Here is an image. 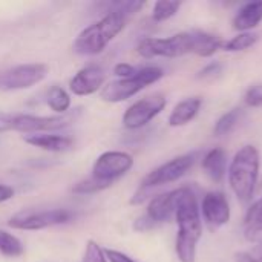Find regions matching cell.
Returning a JSON list of instances; mask_svg holds the SVG:
<instances>
[{"label": "cell", "mask_w": 262, "mask_h": 262, "mask_svg": "<svg viewBox=\"0 0 262 262\" xmlns=\"http://www.w3.org/2000/svg\"><path fill=\"white\" fill-rule=\"evenodd\" d=\"M175 220L178 224L175 239V252L178 261L195 262L198 243L203 238V218L198 198L189 187H180Z\"/></svg>", "instance_id": "1"}, {"label": "cell", "mask_w": 262, "mask_h": 262, "mask_svg": "<svg viewBox=\"0 0 262 262\" xmlns=\"http://www.w3.org/2000/svg\"><path fill=\"white\" fill-rule=\"evenodd\" d=\"M261 155L258 147L252 144L243 146L232 158L227 175L229 184L239 203L247 204L253 200L259 180Z\"/></svg>", "instance_id": "2"}, {"label": "cell", "mask_w": 262, "mask_h": 262, "mask_svg": "<svg viewBox=\"0 0 262 262\" xmlns=\"http://www.w3.org/2000/svg\"><path fill=\"white\" fill-rule=\"evenodd\" d=\"M126 17L107 12L100 20L86 26L74 41V52L78 55H98L126 28Z\"/></svg>", "instance_id": "3"}, {"label": "cell", "mask_w": 262, "mask_h": 262, "mask_svg": "<svg viewBox=\"0 0 262 262\" xmlns=\"http://www.w3.org/2000/svg\"><path fill=\"white\" fill-rule=\"evenodd\" d=\"M195 161H196V154L190 152V154L175 157V158L169 160L167 163L155 167L143 178V181H141L138 190L135 192L134 198L130 200V203L141 204L147 198H150V195L154 193L155 189L178 181L193 167Z\"/></svg>", "instance_id": "4"}, {"label": "cell", "mask_w": 262, "mask_h": 262, "mask_svg": "<svg viewBox=\"0 0 262 262\" xmlns=\"http://www.w3.org/2000/svg\"><path fill=\"white\" fill-rule=\"evenodd\" d=\"M163 77H164V71L161 68L144 66L141 69H137V74L130 78H118L109 81L106 86H103L100 97L103 101L107 103H121L132 98L149 84L160 81Z\"/></svg>", "instance_id": "5"}, {"label": "cell", "mask_w": 262, "mask_h": 262, "mask_svg": "<svg viewBox=\"0 0 262 262\" xmlns=\"http://www.w3.org/2000/svg\"><path fill=\"white\" fill-rule=\"evenodd\" d=\"M81 115V107H77L74 111H69L63 115H31V114H11L9 112V121H8V132H23V134H45V132H54L61 130L69 126H72L77 118Z\"/></svg>", "instance_id": "6"}, {"label": "cell", "mask_w": 262, "mask_h": 262, "mask_svg": "<svg viewBox=\"0 0 262 262\" xmlns=\"http://www.w3.org/2000/svg\"><path fill=\"white\" fill-rule=\"evenodd\" d=\"M138 55L143 58H177L193 54V32H178L170 37H146L137 46Z\"/></svg>", "instance_id": "7"}, {"label": "cell", "mask_w": 262, "mask_h": 262, "mask_svg": "<svg viewBox=\"0 0 262 262\" xmlns=\"http://www.w3.org/2000/svg\"><path fill=\"white\" fill-rule=\"evenodd\" d=\"M72 213L66 209H49V210H25L14 215L8 226L17 230H41L54 226L68 223Z\"/></svg>", "instance_id": "8"}, {"label": "cell", "mask_w": 262, "mask_h": 262, "mask_svg": "<svg viewBox=\"0 0 262 262\" xmlns=\"http://www.w3.org/2000/svg\"><path fill=\"white\" fill-rule=\"evenodd\" d=\"M48 71L49 68L43 63H26L0 71V91H20L32 88L46 78Z\"/></svg>", "instance_id": "9"}, {"label": "cell", "mask_w": 262, "mask_h": 262, "mask_svg": "<svg viewBox=\"0 0 262 262\" xmlns=\"http://www.w3.org/2000/svg\"><path fill=\"white\" fill-rule=\"evenodd\" d=\"M166 104L167 101L163 94H150L143 97L126 109L123 115V126L130 130L141 129L158 117L164 111Z\"/></svg>", "instance_id": "10"}, {"label": "cell", "mask_w": 262, "mask_h": 262, "mask_svg": "<svg viewBox=\"0 0 262 262\" xmlns=\"http://www.w3.org/2000/svg\"><path fill=\"white\" fill-rule=\"evenodd\" d=\"M134 167V158L132 155L120 150H109L101 154L94 166H92V177L114 184L118 178L126 175Z\"/></svg>", "instance_id": "11"}, {"label": "cell", "mask_w": 262, "mask_h": 262, "mask_svg": "<svg viewBox=\"0 0 262 262\" xmlns=\"http://www.w3.org/2000/svg\"><path fill=\"white\" fill-rule=\"evenodd\" d=\"M201 218L206 221L210 230H218L229 224L232 212L227 196L223 192H209L204 195L201 206Z\"/></svg>", "instance_id": "12"}, {"label": "cell", "mask_w": 262, "mask_h": 262, "mask_svg": "<svg viewBox=\"0 0 262 262\" xmlns=\"http://www.w3.org/2000/svg\"><path fill=\"white\" fill-rule=\"evenodd\" d=\"M106 81V72L100 64L91 63L81 68L69 81V91L74 95H92L98 92Z\"/></svg>", "instance_id": "13"}, {"label": "cell", "mask_w": 262, "mask_h": 262, "mask_svg": "<svg viewBox=\"0 0 262 262\" xmlns=\"http://www.w3.org/2000/svg\"><path fill=\"white\" fill-rule=\"evenodd\" d=\"M180 196V187L169 190L166 193L155 195L150 198L144 216L157 227L163 223H167L172 216H175V209Z\"/></svg>", "instance_id": "14"}, {"label": "cell", "mask_w": 262, "mask_h": 262, "mask_svg": "<svg viewBox=\"0 0 262 262\" xmlns=\"http://www.w3.org/2000/svg\"><path fill=\"white\" fill-rule=\"evenodd\" d=\"M26 144L38 147L48 152H68L74 147V140L64 135H52V134H32L23 137Z\"/></svg>", "instance_id": "15"}, {"label": "cell", "mask_w": 262, "mask_h": 262, "mask_svg": "<svg viewBox=\"0 0 262 262\" xmlns=\"http://www.w3.org/2000/svg\"><path fill=\"white\" fill-rule=\"evenodd\" d=\"M262 21V2H249L244 3L235 14L232 25L235 31L252 32Z\"/></svg>", "instance_id": "16"}, {"label": "cell", "mask_w": 262, "mask_h": 262, "mask_svg": "<svg viewBox=\"0 0 262 262\" xmlns=\"http://www.w3.org/2000/svg\"><path fill=\"white\" fill-rule=\"evenodd\" d=\"M203 106V100L200 97H190L177 103L169 115V126L170 127H181L189 124L195 120L200 109Z\"/></svg>", "instance_id": "17"}, {"label": "cell", "mask_w": 262, "mask_h": 262, "mask_svg": "<svg viewBox=\"0 0 262 262\" xmlns=\"http://www.w3.org/2000/svg\"><path fill=\"white\" fill-rule=\"evenodd\" d=\"M204 173L213 181V183H221L227 173V154L221 147H213L210 149L201 161Z\"/></svg>", "instance_id": "18"}, {"label": "cell", "mask_w": 262, "mask_h": 262, "mask_svg": "<svg viewBox=\"0 0 262 262\" xmlns=\"http://www.w3.org/2000/svg\"><path fill=\"white\" fill-rule=\"evenodd\" d=\"M193 32V54L203 58L215 55L223 48V40L206 31H192Z\"/></svg>", "instance_id": "19"}, {"label": "cell", "mask_w": 262, "mask_h": 262, "mask_svg": "<svg viewBox=\"0 0 262 262\" xmlns=\"http://www.w3.org/2000/svg\"><path fill=\"white\" fill-rule=\"evenodd\" d=\"M262 233V195L252 203V206L247 209L246 218H244V235L247 239H255Z\"/></svg>", "instance_id": "20"}, {"label": "cell", "mask_w": 262, "mask_h": 262, "mask_svg": "<svg viewBox=\"0 0 262 262\" xmlns=\"http://www.w3.org/2000/svg\"><path fill=\"white\" fill-rule=\"evenodd\" d=\"M46 104H48L49 109L54 111L57 115H63V114H68L69 109H71V97H69V94H68L63 88H60V86H52V88L48 91Z\"/></svg>", "instance_id": "21"}, {"label": "cell", "mask_w": 262, "mask_h": 262, "mask_svg": "<svg viewBox=\"0 0 262 262\" xmlns=\"http://www.w3.org/2000/svg\"><path fill=\"white\" fill-rule=\"evenodd\" d=\"M243 115V109L241 107H233L230 111H227L226 114H223L215 126H213V135L215 137H224V135H229L235 127L236 124L239 123V118Z\"/></svg>", "instance_id": "22"}, {"label": "cell", "mask_w": 262, "mask_h": 262, "mask_svg": "<svg viewBox=\"0 0 262 262\" xmlns=\"http://www.w3.org/2000/svg\"><path fill=\"white\" fill-rule=\"evenodd\" d=\"M258 40H259V34L256 32H239L238 35L224 41L221 49L227 52H243L253 48L258 43Z\"/></svg>", "instance_id": "23"}, {"label": "cell", "mask_w": 262, "mask_h": 262, "mask_svg": "<svg viewBox=\"0 0 262 262\" xmlns=\"http://www.w3.org/2000/svg\"><path fill=\"white\" fill-rule=\"evenodd\" d=\"M0 253L8 258H18L25 253V247L17 236L0 230Z\"/></svg>", "instance_id": "24"}, {"label": "cell", "mask_w": 262, "mask_h": 262, "mask_svg": "<svg viewBox=\"0 0 262 262\" xmlns=\"http://www.w3.org/2000/svg\"><path fill=\"white\" fill-rule=\"evenodd\" d=\"M181 8V2H172V0H158L154 5L152 9V18L155 21H166L172 18Z\"/></svg>", "instance_id": "25"}, {"label": "cell", "mask_w": 262, "mask_h": 262, "mask_svg": "<svg viewBox=\"0 0 262 262\" xmlns=\"http://www.w3.org/2000/svg\"><path fill=\"white\" fill-rule=\"evenodd\" d=\"M112 184L111 183H106V181H100L97 178H94L92 175L80 183H77L74 187H72V192L74 193H78V195H91V193H97V192H101L107 187H111Z\"/></svg>", "instance_id": "26"}, {"label": "cell", "mask_w": 262, "mask_h": 262, "mask_svg": "<svg viewBox=\"0 0 262 262\" xmlns=\"http://www.w3.org/2000/svg\"><path fill=\"white\" fill-rule=\"evenodd\" d=\"M81 262H107L106 255H104V249L100 247L95 241L89 239L86 243V249H84V256Z\"/></svg>", "instance_id": "27"}, {"label": "cell", "mask_w": 262, "mask_h": 262, "mask_svg": "<svg viewBox=\"0 0 262 262\" xmlns=\"http://www.w3.org/2000/svg\"><path fill=\"white\" fill-rule=\"evenodd\" d=\"M244 101L250 107H261L262 106V81L252 84L244 95Z\"/></svg>", "instance_id": "28"}, {"label": "cell", "mask_w": 262, "mask_h": 262, "mask_svg": "<svg viewBox=\"0 0 262 262\" xmlns=\"http://www.w3.org/2000/svg\"><path fill=\"white\" fill-rule=\"evenodd\" d=\"M221 71H223V64L220 61H212L198 72V78H213L218 74H221Z\"/></svg>", "instance_id": "29"}, {"label": "cell", "mask_w": 262, "mask_h": 262, "mask_svg": "<svg viewBox=\"0 0 262 262\" xmlns=\"http://www.w3.org/2000/svg\"><path fill=\"white\" fill-rule=\"evenodd\" d=\"M114 74L118 78H130L137 74V68L129 63H118L114 66Z\"/></svg>", "instance_id": "30"}, {"label": "cell", "mask_w": 262, "mask_h": 262, "mask_svg": "<svg viewBox=\"0 0 262 262\" xmlns=\"http://www.w3.org/2000/svg\"><path fill=\"white\" fill-rule=\"evenodd\" d=\"M104 255H106L107 262H138L132 259L130 256H127L126 253L114 250V249H104Z\"/></svg>", "instance_id": "31"}, {"label": "cell", "mask_w": 262, "mask_h": 262, "mask_svg": "<svg viewBox=\"0 0 262 262\" xmlns=\"http://www.w3.org/2000/svg\"><path fill=\"white\" fill-rule=\"evenodd\" d=\"M14 196V189L6 184H0V204L5 201H9Z\"/></svg>", "instance_id": "32"}, {"label": "cell", "mask_w": 262, "mask_h": 262, "mask_svg": "<svg viewBox=\"0 0 262 262\" xmlns=\"http://www.w3.org/2000/svg\"><path fill=\"white\" fill-rule=\"evenodd\" d=\"M235 262H259L256 258H253L249 252H238L235 253Z\"/></svg>", "instance_id": "33"}, {"label": "cell", "mask_w": 262, "mask_h": 262, "mask_svg": "<svg viewBox=\"0 0 262 262\" xmlns=\"http://www.w3.org/2000/svg\"><path fill=\"white\" fill-rule=\"evenodd\" d=\"M8 120H9V112L0 111V134L8 132Z\"/></svg>", "instance_id": "34"}, {"label": "cell", "mask_w": 262, "mask_h": 262, "mask_svg": "<svg viewBox=\"0 0 262 262\" xmlns=\"http://www.w3.org/2000/svg\"><path fill=\"white\" fill-rule=\"evenodd\" d=\"M250 255H252L253 258H256L259 262H262V241L258 244V246H255V247H253V250L250 252Z\"/></svg>", "instance_id": "35"}]
</instances>
